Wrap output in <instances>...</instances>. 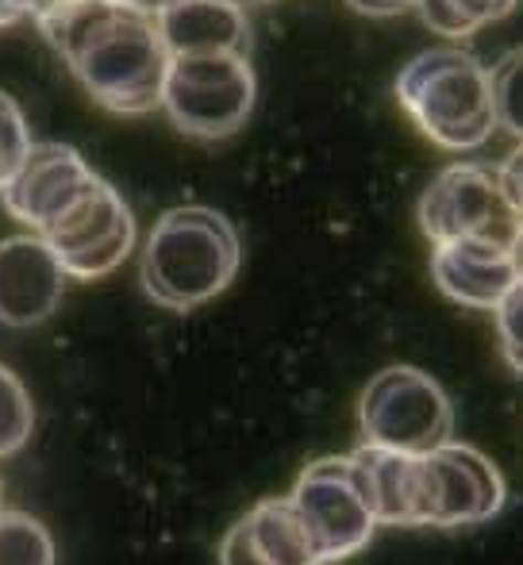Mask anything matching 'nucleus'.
<instances>
[{
	"label": "nucleus",
	"mask_w": 523,
	"mask_h": 565,
	"mask_svg": "<svg viewBox=\"0 0 523 565\" xmlns=\"http://www.w3.org/2000/svg\"><path fill=\"white\" fill-rule=\"evenodd\" d=\"M46 43L100 108L142 116L162 108L170 70L158 12L120 0H66L35 15Z\"/></svg>",
	"instance_id": "f257e3e1"
},
{
	"label": "nucleus",
	"mask_w": 523,
	"mask_h": 565,
	"mask_svg": "<svg viewBox=\"0 0 523 565\" xmlns=\"http://www.w3.org/2000/svg\"><path fill=\"white\" fill-rule=\"evenodd\" d=\"M362 466L374 500V515L385 527H473L504 508V477L481 450L442 443L424 454H404L359 443Z\"/></svg>",
	"instance_id": "f03ea898"
},
{
	"label": "nucleus",
	"mask_w": 523,
	"mask_h": 565,
	"mask_svg": "<svg viewBox=\"0 0 523 565\" xmlns=\"http://www.w3.org/2000/svg\"><path fill=\"white\" fill-rule=\"evenodd\" d=\"M239 274V235L216 209H170L147 235L139 258L142 292L166 312H193L216 300Z\"/></svg>",
	"instance_id": "7ed1b4c3"
},
{
	"label": "nucleus",
	"mask_w": 523,
	"mask_h": 565,
	"mask_svg": "<svg viewBox=\"0 0 523 565\" xmlns=\"http://www.w3.org/2000/svg\"><path fill=\"white\" fill-rule=\"evenodd\" d=\"M396 100L442 150H478L497 131L489 70L458 46L416 54L396 77Z\"/></svg>",
	"instance_id": "20e7f679"
},
{
	"label": "nucleus",
	"mask_w": 523,
	"mask_h": 565,
	"mask_svg": "<svg viewBox=\"0 0 523 565\" xmlns=\"http://www.w3.org/2000/svg\"><path fill=\"white\" fill-rule=\"evenodd\" d=\"M258 82L250 54H181L170 58L162 108L181 135L227 139L255 113Z\"/></svg>",
	"instance_id": "39448f33"
},
{
	"label": "nucleus",
	"mask_w": 523,
	"mask_h": 565,
	"mask_svg": "<svg viewBox=\"0 0 523 565\" xmlns=\"http://www.w3.org/2000/svg\"><path fill=\"white\" fill-rule=\"evenodd\" d=\"M359 427L370 447L424 454L450 439L455 408L431 373L416 365H389L362 388Z\"/></svg>",
	"instance_id": "423d86ee"
},
{
	"label": "nucleus",
	"mask_w": 523,
	"mask_h": 565,
	"mask_svg": "<svg viewBox=\"0 0 523 565\" xmlns=\"http://www.w3.org/2000/svg\"><path fill=\"white\" fill-rule=\"evenodd\" d=\"M289 500L305 520L323 565L359 554L377 531L370 484L354 454L308 461L292 484Z\"/></svg>",
	"instance_id": "0eeeda50"
},
{
	"label": "nucleus",
	"mask_w": 523,
	"mask_h": 565,
	"mask_svg": "<svg viewBox=\"0 0 523 565\" xmlns=\"http://www.w3.org/2000/svg\"><path fill=\"white\" fill-rule=\"evenodd\" d=\"M419 227L431 243L455 238H485V243L516 246L523 212L512 204L497 166L455 162L419 196Z\"/></svg>",
	"instance_id": "6e6552de"
},
{
	"label": "nucleus",
	"mask_w": 523,
	"mask_h": 565,
	"mask_svg": "<svg viewBox=\"0 0 523 565\" xmlns=\"http://www.w3.org/2000/svg\"><path fill=\"white\" fill-rule=\"evenodd\" d=\"M39 238L54 250L66 277L97 281L120 269L135 250V216L108 181L93 178L54 224L39 231Z\"/></svg>",
	"instance_id": "1a4fd4ad"
},
{
	"label": "nucleus",
	"mask_w": 523,
	"mask_h": 565,
	"mask_svg": "<svg viewBox=\"0 0 523 565\" xmlns=\"http://www.w3.org/2000/svg\"><path fill=\"white\" fill-rule=\"evenodd\" d=\"M97 173L66 142H31L28 158L4 185V209L39 235L89 189Z\"/></svg>",
	"instance_id": "9d476101"
},
{
	"label": "nucleus",
	"mask_w": 523,
	"mask_h": 565,
	"mask_svg": "<svg viewBox=\"0 0 523 565\" xmlns=\"http://www.w3.org/2000/svg\"><path fill=\"white\" fill-rule=\"evenodd\" d=\"M62 289H66V269L35 231L0 243V323L35 328L51 320Z\"/></svg>",
	"instance_id": "9b49d317"
},
{
	"label": "nucleus",
	"mask_w": 523,
	"mask_h": 565,
	"mask_svg": "<svg viewBox=\"0 0 523 565\" xmlns=\"http://www.w3.org/2000/svg\"><path fill=\"white\" fill-rule=\"evenodd\" d=\"M220 565H323L289 497L258 500L220 543Z\"/></svg>",
	"instance_id": "f8f14e48"
},
{
	"label": "nucleus",
	"mask_w": 523,
	"mask_h": 565,
	"mask_svg": "<svg viewBox=\"0 0 523 565\" xmlns=\"http://www.w3.org/2000/svg\"><path fill=\"white\" fill-rule=\"evenodd\" d=\"M431 277L442 297L462 308H485L493 312L501 297L520 281L516 246L485 243V238H455L435 243Z\"/></svg>",
	"instance_id": "ddd939ff"
},
{
	"label": "nucleus",
	"mask_w": 523,
	"mask_h": 565,
	"mask_svg": "<svg viewBox=\"0 0 523 565\" xmlns=\"http://www.w3.org/2000/svg\"><path fill=\"white\" fill-rule=\"evenodd\" d=\"M158 28H162L170 58L181 54H250L247 8L232 0H170L158 8Z\"/></svg>",
	"instance_id": "4468645a"
},
{
	"label": "nucleus",
	"mask_w": 523,
	"mask_h": 565,
	"mask_svg": "<svg viewBox=\"0 0 523 565\" xmlns=\"http://www.w3.org/2000/svg\"><path fill=\"white\" fill-rule=\"evenodd\" d=\"M520 0H416V12L435 35L466 39L478 35L485 23H497L516 8Z\"/></svg>",
	"instance_id": "2eb2a0df"
},
{
	"label": "nucleus",
	"mask_w": 523,
	"mask_h": 565,
	"mask_svg": "<svg viewBox=\"0 0 523 565\" xmlns=\"http://www.w3.org/2000/svg\"><path fill=\"white\" fill-rule=\"evenodd\" d=\"M0 565H54L51 531L31 515L0 508Z\"/></svg>",
	"instance_id": "dca6fc26"
},
{
	"label": "nucleus",
	"mask_w": 523,
	"mask_h": 565,
	"mask_svg": "<svg viewBox=\"0 0 523 565\" xmlns=\"http://www.w3.org/2000/svg\"><path fill=\"white\" fill-rule=\"evenodd\" d=\"M489 89H493L497 127L523 142V46L501 54V62L489 70Z\"/></svg>",
	"instance_id": "f3484780"
},
{
	"label": "nucleus",
	"mask_w": 523,
	"mask_h": 565,
	"mask_svg": "<svg viewBox=\"0 0 523 565\" xmlns=\"http://www.w3.org/2000/svg\"><path fill=\"white\" fill-rule=\"evenodd\" d=\"M31 427H35V408L28 388L8 365H0V458L28 447Z\"/></svg>",
	"instance_id": "a211bd4d"
},
{
	"label": "nucleus",
	"mask_w": 523,
	"mask_h": 565,
	"mask_svg": "<svg viewBox=\"0 0 523 565\" xmlns=\"http://www.w3.org/2000/svg\"><path fill=\"white\" fill-rule=\"evenodd\" d=\"M31 150L28 119H23L20 105L8 93H0V193L12 181V173L20 170V162Z\"/></svg>",
	"instance_id": "6ab92c4d"
},
{
	"label": "nucleus",
	"mask_w": 523,
	"mask_h": 565,
	"mask_svg": "<svg viewBox=\"0 0 523 565\" xmlns=\"http://www.w3.org/2000/svg\"><path fill=\"white\" fill-rule=\"evenodd\" d=\"M497 312V339H501V354L512 373L523 377V277L501 297Z\"/></svg>",
	"instance_id": "aec40b11"
},
{
	"label": "nucleus",
	"mask_w": 523,
	"mask_h": 565,
	"mask_svg": "<svg viewBox=\"0 0 523 565\" xmlns=\"http://www.w3.org/2000/svg\"><path fill=\"white\" fill-rule=\"evenodd\" d=\"M501 178H504V189H509L512 204H516V209L523 212V142H520L516 150H512L509 158H504Z\"/></svg>",
	"instance_id": "412c9836"
},
{
	"label": "nucleus",
	"mask_w": 523,
	"mask_h": 565,
	"mask_svg": "<svg viewBox=\"0 0 523 565\" xmlns=\"http://www.w3.org/2000/svg\"><path fill=\"white\" fill-rule=\"evenodd\" d=\"M346 4L366 15H401L408 8H416V0H346Z\"/></svg>",
	"instance_id": "4be33fe9"
},
{
	"label": "nucleus",
	"mask_w": 523,
	"mask_h": 565,
	"mask_svg": "<svg viewBox=\"0 0 523 565\" xmlns=\"http://www.w3.org/2000/svg\"><path fill=\"white\" fill-rule=\"evenodd\" d=\"M28 15H31V0H0V28L28 20Z\"/></svg>",
	"instance_id": "5701e85b"
},
{
	"label": "nucleus",
	"mask_w": 523,
	"mask_h": 565,
	"mask_svg": "<svg viewBox=\"0 0 523 565\" xmlns=\"http://www.w3.org/2000/svg\"><path fill=\"white\" fill-rule=\"evenodd\" d=\"M120 4H131V8H147V12H158V8L170 4V0H120Z\"/></svg>",
	"instance_id": "b1692460"
},
{
	"label": "nucleus",
	"mask_w": 523,
	"mask_h": 565,
	"mask_svg": "<svg viewBox=\"0 0 523 565\" xmlns=\"http://www.w3.org/2000/svg\"><path fill=\"white\" fill-rule=\"evenodd\" d=\"M54 4H66V0H31V15L46 12V8H54Z\"/></svg>",
	"instance_id": "393cba45"
},
{
	"label": "nucleus",
	"mask_w": 523,
	"mask_h": 565,
	"mask_svg": "<svg viewBox=\"0 0 523 565\" xmlns=\"http://www.w3.org/2000/svg\"><path fill=\"white\" fill-rule=\"evenodd\" d=\"M516 262H520V277H523V227H520V235H516Z\"/></svg>",
	"instance_id": "a878e982"
},
{
	"label": "nucleus",
	"mask_w": 523,
	"mask_h": 565,
	"mask_svg": "<svg viewBox=\"0 0 523 565\" xmlns=\"http://www.w3.org/2000/svg\"><path fill=\"white\" fill-rule=\"evenodd\" d=\"M232 4H239V8H255V4H266V0H232Z\"/></svg>",
	"instance_id": "bb28decb"
}]
</instances>
